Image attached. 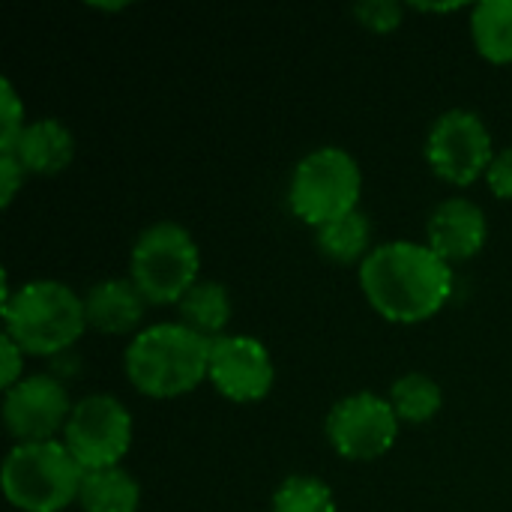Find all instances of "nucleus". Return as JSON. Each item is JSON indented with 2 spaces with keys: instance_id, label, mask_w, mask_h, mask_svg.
<instances>
[{
  "instance_id": "obj_1",
  "label": "nucleus",
  "mask_w": 512,
  "mask_h": 512,
  "mask_svg": "<svg viewBox=\"0 0 512 512\" xmlns=\"http://www.w3.org/2000/svg\"><path fill=\"white\" fill-rule=\"evenodd\" d=\"M360 288L387 321L417 324L441 312L450 300L453 267L429 243L393 240L363 258Z\"/></svg>"
},
{
  "instance_id": "obj_2",
  "label": "nucleus",
  "mask_w": 512,
  "mask_h": 512,
  "mask_svg": "<svg viewBox=\"0 0 512 512\" xmlns=\"http://www.w3.org/2000/svg\"><path fill=\"white\" fill-rule=\"evenodd\" d=\"M210 339L186 324H153L126 348V375L144 396L171 399L195 390L207 378Z\"/></svg>"
},
{
  "instance_id": "obj_3",
  "label": "nucleus",
  "mask_w": 512,
  "mask_h": 512,
  "mask_svg": "<svg viewBox=\"0 0 512 512\" xmlns=\"http://www.w3.org/2000/svg\"><path fill=\"white\" fill-rule=\"evenodd\" d=\"M3 324L24 354H60L87 327L84 297L57 279H33L3 303Z\"/></svg>"
},
{
  "instance_id": "obj_4",
  "label": "nucleus",
  "mask_w": 512,
  "mask_h": 512,
  "mask_svg": "<svg viewBox=\"0 0 512 512\" xmlns=\"http://www.w3.org/2000/svg\"><path fill=\"white\" fill-rule=\"evenodd\" d=\"M0 483L6 501L24 512H60L78 501L84 468L63 441L15 444L3 459Z\"/></svg>"
},
{
  "instance_id": "obj_5",
  "label": "nucleus",
  "mask_w": 512,
  "mask_h": 512,
  "mask_svg": "<svg viewBox=\"0 0 512 512\" xmlns=\"http://www.w3.org/2000/svg\"><path fill=\"white\" fill-rule=\"evenodd\" d=\"M363 174L357 159L342 147H318L306 153L288 186V204L306 225H327L357 210Z\"/></svg>"
},
{
  "instance_id": "obj_6",
  "label": "nucleus",
  "mask_w": 512,
  "mask_h": 512,
  "mask_svg": "<svg viewBox=\"0 0 512 512\" xmlns=\"http://www.w3.org/2000/svg\"><path fill=\"white\" fill-rule=\"evenodd\" d=\"M198 246L177 222H156L144 228L132 246V282L147 303H180L198 282Z\"/></svg>"
},
{
  "instance_id": "obj_7",
  "label": "nucleus",
  "mask_w": 512,
  "mask_h": 512,
  "mask_svg": "<svg viewBox=\"0 0 512 512\" xmlns=\"http://www.w3.org/2000/svg\"><path fill=\"white\" fill-rule=\"evenodd\" d=\"M129 444H132V417L120 399L96 393L75 402L63 429V447L84 468V474L117 468Z\"/></svg>"
},
{
  "instance_id": "obj_8",
  "label": "nucleus",
  "mask_w": 512,
  "mask_h": 512,
  "mask_svg": "<svg viewBox=\"0 0 512 512\" xmlns=\"http://www.w3.org/2000/svg\"><path fill=\"white\" fill-rule=\"evenodd\" d=\"M426 159L438 177L456 186L474 183L480 174L489 171L495 153H492V135L480 114L468 108H450L444 111L426 138Z\"/></svg>"
},
{
  "instance_id": "obj_9",
  "label": "nucleus",
  "mask_w": 512,
  "mask_h": 512,
  "mask_svg": "<svg viewBox=\"0 0 512 512\" xmlns=\"http://www.w3.org/2000/svg\"><path fill=\"white\" fill-rule=\"evenodd\" d=\"M399 435L393 405L375 393H354L327 414V438L333 450L351 462H372L384 456Z\"/></svg>"
},
{
  "instance_id": "obj_10",
  "label": "nucleus",
  "mask_w": 512,
  "mask_h": 512,
  "mask_svg": "<svg viewBox=\"0 0 512 512\" xmlns=\"http://www.w3.org/2000/svg\"><path fill=\"white\" fill-rule=\"evenodd\" d=\"M69 393L48 375H27L3 396V423L18 444L54 441V432L66 429L72 414Z\"/></svg>"
},
{
  "instance_id": "obj_11",
  "label": "nucleus",
  "mask_w": 512,
  "mask_h": 512,
  "mask_svg": "<svg viewBox=\"0 0 512 512\" xmlns=\"http://www.w3.org/2000/svg\"><path fill=\"white\" fill-rule=\"evenodd\" d=\"M207 378L231 402H258L270 393L276 369L270 351L252 336H219L210 342Z\"/></svg>"
},
{
  "instance_id": "obj_12",
  "label": "nucleus",
  "mask_w": 512,
  "mask_h": 512,
  "mask_svg": "<svg viewBox=\"0 0 512 512\" xmlns=\"http://www.w3.org/2000/svg\"><path fill=\"white\" fill-rule=\"evenodd\" d=\"M486 234H489L486 213L471 198L441 201L435 207V213L429 216V225H426L429 249L438 252L447 264L474 258L483 249Z\"/></svg>"
},
{
  "instance_id": "obj_13",
  "label": "nucleus",
  "mask_w": 512,
  "mask_h": 512,
  "mask_svg": "<svg viewBox=\"0 0 512 512\" xmlns=\"http://www.w3.org/2000/svg\"><path fill=\"white\" fill-rule=\"evenodd\" d=\"M144 294L135 288L132 279H102L84 294V315L87 327L117 336L129 333L144 318Z\"/></svg>"
},
{
  "instance_id": "obj_14",
  "label": "nucleus",
  "mask_w": 512,
  "mask_h": 512,
  "mask_svg": "<svg viewBox=\"0 0 512 512\" xmlns=\"http://www.w3.org/2000/svg\"><path fill=\"white\" fill-rule=\"evenodd\" d=\"M12 153L27 174H60L75 156V138L66 123L42 117L24 126Z\"/></svg>"
},
{
  "instance_id": "obj_15",
  "label": "nucleus",
  "mask_w": 512,
  "mask_h": 512,
  "mask_svg": "<svg viewBox=\"0 0 512 512\" xmlns=\"http://www.w3.org/2000/svg\"><path fill=\"white\" fill-rule=\"evenodd\" d=\"M180 324L195 330L204 339H219L225 336L222 330L231 321V297L228 288L219 282H195L177 303Z\"/></svg>"
},
{
  "instance_id": "obj_16",
  "label": "nucleus",
  "mask_w": 512,
  "mask_h": 512,
  "mask_svg": "<svg viewBox=\"0 0 512 512\" xmlns=\"http://www.w3.org/2000/svg\"><path fill=\"white\" fill-rule=\"evenodd\" d=\"M78 504L84 512H138L141 486L123 468L87 471L78 492Z\"/></svg>"
},
{
  "instance_id": "obj_17",
  "label": "nucleus",
  "mask_w": 512,
  "mask_h": 512,
  "mask_svg": "<svg viewBox=\"0 0 512 512\" xmlns=\"http://www.w3.org/2000/svg\"><path fill=\"white\" fill-rule=\"evenodd\" d=\"M471 36L492 63H512V0H483L471 9Z\"/></svg>"
},
{
  "instance_id": "obj_18",
  "label": "nucleus",
  "mask_w": 512,
  "mask_h": 512,
  "mask_svg": "<svg viewBox=\"0 0 512 512\" xmlns=\"http://www.w3.org/2000/svg\"><path fill=\"white\" fill-rule=\"evenodd\" d=\"M369 243H372V222L360 210L318 228V249L336 264H354L366 258Z\"/></svg>"
},
{
  "instance_id": "obj_19",
  "label": "nucleus",
  "mask_w": 512,
  "mask_h": 512,
  "mask_svg": "<svg viewBox=\"0 0 512 512\" xmlns=\"http://www.w3.org/2000/svg\"><path fill=\"white\" fill-rule=\"evenodd\" d=\"M390 405H393L399 423H426L441 411L444 393L435 378H429L423 372H411L393 384Z\"/></svg>"
},
{
  "instance_id": "obj_20",
  "label": "nucleus",
  "mask_w": 512,
  "mask_h": 512,
  "mask_svg": "<svg viewBox=\"0 0 512 512\" xmlns=\"http://www.w3.org/2000/svg\"><path fill=\"white\" fill-rule=\"evenodd\" d=\"M273 512H336V501L327 483L297 474L276 489Z\"/></svg>"
},
{
  "instance_id": "obj_21",
  "label": "nucleus",
  "mask_w": 512,
  "mask_h": 512,
  "mask_svg": "<svg viewBox=\"0 0 512 512\" xmlns=\"http://www.w3.org/2000/svg\"><path fill=\"white\" fill-rule=\"evenodd\" d=\"M24 126H27L24 123V105H21L15 87L3 78L0 81V153L15 147Z\"/></svg>"
},
{
  "instance_id": "obj_22",
  "label": "nucleus",
  "mask_w": 512,
  "mask_h": 512,
  "mask_svg": "<svg viewBox=\"0 0 512 512\" xmlns=\"http://www.w3.org/2000/svg\"><path fill=\"white\" fill-rule=\"evenodd\" d=\"M354 15L363 21V27L375 33H390L402 24V3L396 0H366L354 9Z\"/></svg>"
},
{
  "instance_id": "obj_23",
  "label": "nucleus",
  "mask_w": 512,
  "mask_h": 512,
  "mask_svg": "<svg viewBox=\"0 0 512 512\" xmlns=\"http://www.w3.org/2000/svg\"><path fill=\"white\" fill-rule=\"evenodd\" d=\"M24 174H27V171L21 168V162H18L12 153H0V204H3V207L12 204L18 186L24 183Z\"/></svg>"
},
{
  "instance_id": "obj_24",
  "label": "nucleus",
  "mask_w": 512,
  "mask_h": 512,
  "mask_svg": "<svg viewBox=\"0 0 512 512\" xmlns=\"http://www.w3.org/2000/svg\"><path fill=\"white\" fill-rule=\"evenodd\" d=\"M486 177H489V186H492V192H495L498 198H512V147L501 150V153L492 159Z\"/></svg>"
},
{
  "instance_id": "obj_25",
  "label": "nucleus",
  "mask_w": 512,
  "mask_h": 512,
  "mask_svg": "<svg viewBox=\"0 0 512 512\" xmlns=\"http://www.w3.org/2000/svg\"><path fill=\"white\" fill-rule=\"evenodd\" d=\"M21 378H24V351L9 333H3V387L9 390Z\"/></svg>"
},
{
  "instance_id": "obj_26",
  "label": "nucleus",
  "mask_w": 512,
  "mask_h": 512,
  "mask_svg": "<svg viewBox=\"0 0 512 512\" xmlns=\"http://www.w3.org/2000/svg\"><path fill=\"white\" fill-rule=\"evenodd\" d=\"M462 3H417V9H426V12H447V9H459Z\"/></svg>"
}]
</instances>
